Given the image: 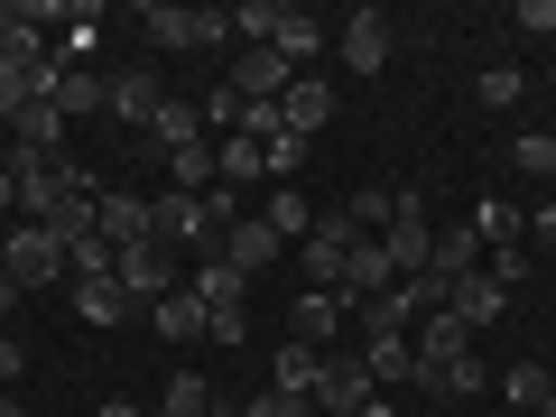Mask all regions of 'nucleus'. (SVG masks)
I'll use <instances>...</instances> for the list:
<instances>
[{
  "label": "nucleus",
  "instance_id": "obj_1",
  "mask_svg": "<svg viewBox=\"0 0 556 417\" xmlns=\"http://www.w3.org/2000/svg\"><path fill=\"white\" fill-rule=\"evenodd\" d=\"M232 223H241V195H232V186H214V195H177V186H167V195L149 204V232H159L167 251H223Z\"/></svg>",
  "mask_w": 556,
  "mask_h": 417
},
{
  "label": "nucleus",
  "instance_id": "obj_2",
  "mask_svg": "<svg viewBox=\"0 0 556 417\" xmlns=\"http://www.w3.org/2000/svg\"><path fill=\"white\" fill-rule=\"evenodd\" d=\"M186 298L204 306V325H214V343H241L251 334V278L232 269L223 251H204L195 269H186Z\"/></svg>",
  "mask_w": 556,
  "mask_h": 417
},
{
  "label": "nucleus",
  "instance_id": "obj_3",
  "mask_svg": "<svg viewBox=\"0 0 556 417\" xmlns=\"http://www.w3.org/2000/svg\"><path fill=\"white\" fill-rule=\"evenodd\" d=\"M10 186H20L28 223H56L65 195H93V177H84L75 159H28V149H10Z\"/></svg>",
  "mask_w": 556,
  "mask_h": 417
},
{
  "label": "nucleus",
  "instance_id": "obj_4",
  "mask_svg": "<svg viewBox=\"0 0 556 417\" xmlns=\"http://www.w3.org/2000/svg\"><path fill=\"white\" fill-rule=\"evenodd\" d=\"M139 38H149V47H223V38H232V10H177V0H149V10H139Z\"/></svg>",
  "mask_w": 556,
  "mask_h": 417
},
{
  "label": "nucleus",
  "instance_id": "obj_5",
  "mask_svg": "<svg viewBox=\"0 0 556 417\" xmlns=\"http://www.w3.org/2000/svg\"><path fill=\"white\" fill-rule=\"evenodd\" d=\"M112 278H121V298H130V306H159V298H177V288H186V278H177V251H167L159 232H149V241H130Z\"/></svg>",
  "mask_w": 556,
  "mask_h": 417
},
{
  "label": "nucleus",
  "instance_id": "obj_6",
  "mask_svg": "<svg viewBox=\"0 0 556 417\" xmlns=\"http://www.w3.org/2000/svg\"><path fill=\"white\" fill-rule=\"evenodd\" d=\"M380 251H390V269H399V278H427V260H437V232H427V204H417V195H399V214H390V232H380Z\"/></svg>",
  "mask_w": 556,
  "mask_h": 417
},
{
  "label": "nucleus",
  "instance_id": "obj_7",
  "mask_svg": "<svg viewBox=\"0 0 556 417\" xmlns=\"http://www.w3.org/2000/svg\"><path fill=\"white\" fill-rule=\"evenodd\" d=\"M0 269L20 278V288H47V278H65V241L47 232V223H28V232L0 241Z\"/></svg>",
  "mask_w": 556,
  "mask_h": 417
},
{
  "label": "nucleus",
  "instance_id": "obj_8",
  "mask_svg": "<svg viewBox=\"0 0 556 417\" xmlns=\"http://www.w3.org/2000/svg\"><path fill=\"white\" fill-rule=\"evenodd\" d=\"M362 399H380V380L362 371V353H325V380H316V417H353Z\"/></svg>",
  "mask_w": 556,
  "mask_h": 417
},
{
  "label": "nucleus",
  "instance_id": "obj_9",
  "mask_svg": "<svg viewBox=\"0 0 556 417\" xmlns=\"http://www.w3.org/2000/svg\"><path fill=\"white\" fill-rule=\"evenodd\" d=\"M343 251H353V223H343V214H316V232L298 241L306 288H343Z\"/></svg>",
  "mask_w": 556,
  "mask_h": 417
},
{
  "label": "nucleus",
  "instance_id": "obj_10",
  "mask_svg": "<svg viewBox=\"0 0 556 417\" xmlns=\"http://www.w3.org/2000/svg\"><path fill=\"white\" fill-rule=\"evenodd\" d=\"M159 102H167L159 65H121V75H112V121H121V130H149V121H159Z\"/></svg>",
  "mask_w": 556,
  "mask_h": 417
},
{
  "label": "nucleus",
  "instance_id": "obj_11",
  "mask_svg": "<svg viewBox=\"0 0 556 417\" xmlns=\"http://www.w3.org/2000/svg\"><path fill=\"white\" fill-rule=\"evenodd\" d=\"M408 353H417V371H437V362H464V353H473V325H464L455 306H427V334H408Z\"/></svg>",
  "mask_w": 556,
  "mask_h": 417
},
{
  "label": "nucleus",
  "instance_id": "obj_12",
  "mask_svg": "<svg viewBox=\"0 0 556 417\" xmlns=\"http://www.w3.org/2000/svg\"><path fill=\"white\" fill-rule=\"evenodd\" d=\"M343 316H353V306H343L334 288H306V298L288 306V334H298V343H316V353H334V334H343Z\"/></svg>",
  "mask_w": 556,
  "mask_h": 417
},
{
  "label": "nucleus",
  "instance_id": "obj_13",
  "mask_svg": "<svg viewBox=\"0 0 556 417\" xmlns=\"http://www.w3.org/2000/svg\"><path fill=\"white\" fill-rule=\"evenodd\" d=\"M288 84H298V65L278 56V47H241V65H232V93L241 102H278Z\"/></svg>",
  "mask_w": 556,
  "mask_h": 417
},
{
  "label": "nucleus",
  "instance_id": "obj_14",
  "mask_svg": "<svg viewBox=\"0 0 556 417\" xmlns=\"http://www.w3.org/2000/svg\"><path fill=\"white\" fill-rule=\"evenodd\" d=\"M278 121H288L298 139H316L325 121H334V84H325V75H298L288 93H278Z\"/></svg>",
  "mask_w": 556,
  "mask_h": 417
},
{
  "label": "nucleus",
  "instance_id": "obj_15",
  "mask_svg": "<svg viewBox=\"0 0 556 417\" xmlns=\"http://www.w3.org/2000/svg\"><path fill=\"white\" fill-rule=\"evenodd\" d=\"M343 65H353V75H380V65H390V10H353V28H343Z\"/></svg>",
  "mask_w": 556,
  "mask_h": 417
},
{
  "label": "nucleus",
  "instance_id": "obj_16",
  "mask_svg": "<svg viewBox=\"0 0 556 417\" xmlns=\"http://www.w3.org/2000/svg\"><path fill=\"white\" fill-rule=\"evenodd\" d=\"M278 251H288V241H278V232H269V223H260V214H241L232 232H223V260H232L241 278H260V269H269Z\"/></svg>",
  "mask_w": 556,
  "mask_h": 417
},
{
  "label": "nucleus",
  "instance_id": "obj_17",
  "mask_svg": "<svg viewBox=\"0 0 556 417\" xmlns=\"http://www.w3.org/2000/svg\"><path fill=\"white\" fill-rule=\"evenodd\" d=\"M47 102H56L65 121H75V112H112V75H93V65H56V93H47Z\"/></svg>",
  "mask_w": 556,
  "mask_h": 417
},
{
  "label": "nucleus",
  "instance_id": "obj_18",
  "mask_svg": "<svg viewBox=\"0 0 556 417\" xmlns=\"http://www.w3.org/2000/svg\"><path fill=\"white\" fill-rule=\"evenodd\" d=\"M501 298H510V288H501L492 269H473V278H455V288H445V306H455L464 325H501Z\"/></svg>",
  "mask_w": 556,
  "mask_h": 417
},
{
  "label": "nucleus",
  "instance_id": "obj_19",
  "mask_svg": "<svg viewBox=\"0 0 556 417\" xmlns=\"http://www.w3.org/2000/svg\"><path fill=\"white\" fill-rule=\"evenodd\" d=\"M408 380H417L427 399H482V390H492V371H482L473 353H464V362H437V371H408Z\"/></svg>",
  "mask_w": 556,
  "mask_h": 417
},
{
  "label": "nucleus",
  "instance_id": "obj_20",
  "mask_svg": "<svg viewBox=\"0 0 556 417\" xmlns=\"http://www.w3.org/2000/svg\"><path fill=\"white\" fill-rule=\"evenodd\" d=\"M473 269H482V232H473V223H464V232H437L427 278H437V288H455V278H473Z\"/></svg>",
  "mask_w": 556,
  "mask_h": 417
},
{
  "label": "nucleus",
  "instance_id": "obj_21",
  "mask_svg": "<svg viewBox=\"0 0 556 417\" xmlns=\"http://www.w3.org/2000/svg\"><path fill=\"white\" fill-rule=\"evenodd\" d=\"M316 380H325V353L288 334V343H278V380H269V390H288V399H316Z\"/></svg>",
  "mask_w": 556,
  "mask_h": 417
},
{
  "label": "nucleus",
  "instance_id": "obj_22",
  "mask_svg": "<svg viewBox=\"0 0 556 417\" xmlns=\"http://www.w3.org/2000/svg\"><path fill=\"white\" fill-rule=\"evenodd\" d=\"M149 139H159L167 159H177V149H195V139H204V102H177V93H167L159 121H149Z\"/></svg>",
  "mask_w": 556,
  "mask_h": 417
},
{
  "label": "nucleus",
  "instance_id": "obj_23",
  "mask_svg": "<svg viewBox=\"0 0 556 417\" xmlns=\"http://www.w3.org/2000/svg\"><path fill=\"white\" fill-rule=\"evenodd\" d=\"M362 371H371L380 390H390V380H408V371H417V353H408V325H399V334H362Z\"/></svg>",
  "mask_w": 556,
  "mask_h": 417
},
{
  "label": "nucleus",
  "instance_id": "obj_24",
  "mask_svg": "<svg viewBox=\"0 0 556 417\" xmlns=\"http://www.w3.org/2000/svg\"><path fill=\"white\" fill-rule=\"evenodd\" d=\"M65 288H75V316H84V325H121V316H130L121 278H65Z\"/></svg>",
  "mask_w": 556,
  "mask_h": 417
},
{
  "label": "nucleus",
  "instance_id": "obj_25",
  "mask_svg": "<svg viewBox=\"0 0 556 417\" xmlns=\"http://www.w3.org/2000/svg\"><path fill=\"white\" fill-rule=\"evenodd\" d=\"M47 232H56L65 251H84V241H102V195H65V204H56V223H47Z\"/></svg>",
  "mask_w": 556,
  "mask_h": 417
},
{
  "label": "nucleus",
  "instance_id": "obj_26",
  "mask_svg": "<svg viewBox=\"0 0 556 417\" xmlns=\"http://www.w3.org/2000/svg\"><path fill=\"white\" fill-rule=\"evenodd\" d=\"M260 223H269V232H278V241H288V251H298V241H306V232H316V204H306V195H298V186H278V195H269V214H260Z\"/></svg>",
  "mask_w": 556,
  "mask_h": 417
},
{
  "label": "nucleus",
  "instance_id": "obj_27",
  "mask_svg": "<svg viewBox=\"0 0 556 417\" xmlns=\"http://www.w3.org/2000/svg\"><path fill=\"white\" fill-rule=\"evenodd\" d=\"M269 47H278V56H288V65H298V75H306V56H316V47H325V28L306 20V10H278V28H269Z\"/></svg>",
  "mask_w": 556,
  "mask_h": 417
},
{
  "label": "nucleus",
  "instance_id": "obj_28",
  "mask_svg": "<svg viewBox=\"0 0 556 417\" xmlns=\"http://www.w3.org/2000/svg\"><path fill=\"white\" fill-rule=\"evenodd\" d=\"M102 241H112V251L149 241V204H139V195H102Z\"/></svg>",
  "mask_w": 556,
  "mask_h": 417
},
{
  "label": "nucleus",
  "instance_id": "obj_29",
  "mask_svg": "<svg viewBox=\"0 0 556 417\" xmlns=\"http://www.w3.org/2000/svg\"><path fill=\"white\" fill-rule=\"evenodd\" d=\"M149 325H159L167 343H195V334H214V325H204V306L186 298V288H177V298H159V306H149Z\"/></svg>",
  "mask_w": 556,
  "mask_h": 417
},
{
  "label": "nucleus",
  "instance_id": "obj_30",
  "mask_svg": "<svg viewBox=\"0 0 556 417\" xmlns=\"http://www.w3.org/2000/svg\"><path fill=\"white\" fill-rule=\"evenodd\" d=\"M547 362H510V371H501V408H547Z\"/></svg>",
  "mask_w": 556,
  "mask_h": 417
},
{
  "label": "nucleus",
  "instance_id": "obj_31",
  "mask_svg": "<svg viewBox=\"0 0 556 417\" xmlns=\"http://www.w3.org/2000/svg\"><path fill=\"white\" fill-rule=\"evenodd\" d=\"M473 232H482V251H510V241L529 232V214H519V204H501V195H492V204H482V214H473Z\"/></svg>",
  "mask_w": 556,
  "mask_h": 417
},
{
  "label": "nucleus",
  "instance_id": "obj_32",
  "mask_svg": "<svg viewBox=\"0 0 556 417\" xmlns=\"http://www.w3.org/2000/svg\"><path fill=\"white\" fill-rule=\"evenodd\" d=\"M510 167H519V177H556V130H519L510 139Z\"/></svg>",
  "mask_w": 556,
  "mask_h": 417
},
{
  "label": "nucleus",
  "instance_id": "obj_33",
  "mask_svg": "<svg viewBox=\"0 0 556 417\" xmlns=\"http://www.w3.org/2000/svg\"><path fill=\"white\" fill-rule=\"evenodd\" d=\"M204 408H223V399L204 390L195 371H177V380H167V399H159V417H204Z\"/></svg>",
  "mask_w": 556,
  "mask_h": 417
},
{
  "label": "nucleus",
  "instance_id": "obj_34",
  "mask_svg": "<svg viewBox=\"0 0 556 417\" xmlns=\"http://www.w3.org/2000/svg\"><path fill=\"white\" fill-rule=\"evenodd\" d=\"M306 149H316V139H298V130H269V139H260V167H269V177H298V167H306Z\"/></svg>",
  "mask_w": 556,
  "mask_h": 417
},
{
  "label": "nucleus",
  "instance_id": "obj_35",
  "mask_svg": "<svg viewBox=\"0 0 556 417\" xmlns=\"http://www.w3.org/2000/svg\"><path fill=\"white\" fill-rule=\"evenodd\" d=\"M214 159H223V186H241V177H269V167H260V139H214Z\"/></svg>",
  "mask_w": 556,
  "mask_h": 417
},
{
  "label": "nucleus",
  "instance_id": "obj_36",
  "mask_svg": "<svg viewBox=\"0 0 556 417\" xmlns=\"http://www.w3.org/2000/svg\"><path fill=\"white\" fill-rule=\"evenodd\" d=\"M56 20H65V47L84 56V47H93V28H102V0H65Z\"/></svg>",
  "mask_w": 556,
  "mask_h": 417
},
{
  "label": "nucleus",
  "instance_id": "obj_37",
  "mask_svg": "<svg viewBox=\"0 0 556 417\" xmlns=\"http://www.w3.org/2000/svg\"><path fill=\"white\" fill-rule=\"evenodd\" d=\"M390 214H399V195H380V186H371V195H353V214H343V223H353V232H390Z\"/></svg>",
  "mask_w": 556,
  "mask_h": 417
},
{
  "label": "nucleus",
  "instance_id": "obj_38",
  "mask_svg": "<svg viewBox=\"0 0 556 417\" xmlns=\"http://www.w3.org/2000/svg\"><path fill=\"white\" fill-rule=\"evenodd\" d=\"M473 93H482V102H501V112H510V102H519V65H492V75H482Z\"/></svg>",
  "mask_w": 556,
  "mask_h": 417
},
{
  "label": "nucleus",
  "instance_id": "obj_39",
  "mask_svg": "<svg viewBox=\"0 0 556 417\" xmlns=\"http://www.w3.org/2000/svg\"><path fill=\"white\" fill-rule=\"evenodd\" d=\"M482 269H492L501 288H519V278H529V251H519V241H510V251H482Z\"/></svg>",
  "mask_w": 556,
  "mask_h": 417
},
{
  "label": "nucleus",
  "instance_id": "obj_40",
  "mask_svg": "<svg viewBox=\"0 0 556 417\" xmlns=\"http://www.w3.org/2000/svg\"><path fill=\"white\" fill-rule=\"evenodd\" d=\"M241 417H316V399H288V390H269V399H251Z\"/></svg>",
  "mask_w": 556,
  "mask_h": 417
},
{
  "label": "nucleus",
  "instance_id": "obj_41",
  "mask_svg": "<svg viewBox=\"0 0 556 417\" xmlns=\"http://www.w3.org/2000/svg\"><path fill=\"white\" fill-rule=\"evenodd\" d=\"M510 20H519V28H529V38H556V0H519Z\"/></svg>",
  "mask_w": 556,
  "mask_h": 417
},
{
  "label": "nucleus",
  "instance_id": "obj_42",
  "mask_svg": "<svg viewBox=\"0 0 556 417\" xmlns=\"http://www.w3.org/2000/svg\"><path fill=\"white\" fill-rule=\"evenodd\" d=\"M28 371V353H20V343H10V334H0V390H10V380H20Z\"/></svg>",
  "mask_w": 556,
  "mask_h": 417
},
{
  "label": "nucleus",
  "instance_id": "obj_43",
  "mask_svg": "<svg viewBox=\"0 0 556 417\" xmlns=\"http://www.w3.org/2000/svg\"><path fill=\"white\" fill-rule=\"evenodd\" d=\"M529 241H547V251H556V204H538V214H529Z\"/></svg>",
  "mask_w": 556,
  "mask_h": 417
},
{
  "label": "nucleus",
  "instance_id": "obj_44",
  "mask_svg": "<svg viewBox=\"0 0 556 417\" xmlns=\"http://www.w3.org/2000/svg\"><path fill=\"white\" fill-rule=\"evenodd\" d=\"M93 417H159V408H139V399H102Z\"/></svg>",
  "mask_w": 556,
  "mask_h": 417
},
{
  "label": "nucleus",
  "instance_id": "obj_45",
  "mask_svg": "<svg viewBox=\"0 0 556 417\" xmlns=\"http://www.w3.org/2000/svg\"><path fill=\"white\" fill-rule=\"evenodd\" d=\"M10 204H20V186H10V149H0V214H10Z\"/></svg>",
  "mask_w": 556,
  "mask_h": 417
},
{
  "label": "nucleus",
  "instance_id": "obj_46",
  "mask_svg": "<svg viewBox=\"0 0 556 417\" xmlns=\"http://www.w3.org/2000/svg\"><path fill=\"white\" fill-rule=\"evenodd\" d=\"M10 306H20V278H10V269H0V316H10Z\"/></svg>",
  "mask_w": 556,
  "mask_h": 417
},
{
  "label": "nucleus",
  "instance_id": "obj_47",
  "mask_svg": "<svg viewBox=\"0 0 556 417\" xmlns=\"http://www.w3.org/2000/svg\"><path fill=\"white\" fill-rule=\"evenodd\" d=\"M353 417H399V408H390V399H362V408H353Z\"/></svg>",
  "mask_w": 556,
  "mask_h": 417
},
{
  "label": "nucleus",
  "instance_id": "obj_48",
  "mask_svg": "<svg viewBox=\"0 0 556 417\" xmlns=\"http://www.w3.org/2000/svg\"><path fill=\"white\" fill-rule=\"evenodd\" d=\"M0 417H28V408H20V399H0Z\"/></svg>",
  "mask_w": 556,
  "mask_h": 417
},
{
  "label": "nucleus",
  "instance_id": "obj_49",
  "mask_svg": "<svg viewBox=\"0 0 556 417\" xmlns=\"http://www.w3.org/2000/svg\"><path fill=\"white\" fill-rule=\"evenodd\" d=\"M547 390H556V362H547Z\"/></svg>",
  "mask_w": 556,
  "mask_h": 417
},
{
  "label": "nucleus",
  "instance_id": "obj_50",
  "mask_svg": "<svg viewBox=\"0 0 556 417\" xmlns=\"http://www.w3.org/2000/svg\"><path fill=\"white\" fill-rule=\"evenodd\" d=\"M547 84H556V75H547Z\"/></svg>",
  "mask_w": 556,
  "mask_h": 417
}]
</instances>
